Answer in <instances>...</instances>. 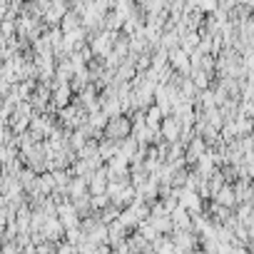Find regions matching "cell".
<instances>
[{"label": "cell", "instance_id": "3", "mask_svg": "<svg viewBox=\"0 0 254 254\" xmlns=\"http://www.w3.org/2000/svg\"><path fill=\"white\" fill-rule=\"evenodd\" d=\"M167 63H170L172 70H177V72H182V75H190V55H187L180 45L172 48V50H167Z\"/></svg>", "mask_w": 254, "mask_h": 254}, {"label": "cell", "instance_id": "8", "mask_svg": "<svg viewBox=\"0 0 254 254\" xmlns=\"http://www.w3.org/2000/svg\"><path fill=\"white\" fill-rule=\"evenodd\" d=\"M162 117H165V115H162V110H160L155 102L145 107V125H147V127H160Z\"/></svg>", "mask_w": 254, "mask_h": 254}, {"label": "cell", "instance_id": "7", "mask_svg": "<svg viewBox=\"0 0 254 254\" xmlns=\"http://www.w3.org/2000/svg\"><path fill=\"white\" fill-rule=\"evenodd\" d=\"M122 20H125V18H122L117 10L110 8V10L105 13V18H102V30H112V33H117V30L122 28Z\"/></svg>", "mask_w": 254, "mask_h": 254}, {"label": "cell", "instance_id": "6", "mask_svg": "<svg viewBox=\"0 0 254 254\" xmlns=\"http://www.w3.org/2000/svg\"><path fill=\"white\" fill-rule=\"evenodd\" d=\"M97 152L102 157V162H107L110 157L117 155V140H110V137H100L97 140Z\"/></svg>", "mask_w": 254, "mask_h": 254}, {"label": "cell", "instance_id": "5", "mask_svg": "<svg viewBox=\"0 0 254 254\" xmlns=\"http://www.w3.org/2000/svg\"><path fill=\"white\" fill-rule=\"evenodd\" d=\"M212 199L219 202V204H224V207H229V209H234V204H237V197H234V190H232L229 182H224V185L212 194Z\"/></svg>", "mask_w": 254, "mask_h": 254}, {"label": "cell", "instance_id": "1", "mask_svg": "<svg viewBox=\"0 0 254 254\" xmlns=\"http://www.w3.org/2000/svg\"><path fill=\"white\" fill-rule=\"evenodd\" d=\"M130 130H132L130 117L120 112V115L107 117V122H105V127H102V135L110 137V140H122L125 135H130Z\"/></svg>", "mask_w": 254, "mask_h": 254}, {"label": "cell", "instance_id": "4", "mask_svg": "<svg viewBox=\"0 0 254 254\" xmlns=\"http://www.w3.org/2000/svg\"><path fill=\"white\" fill-rule=\"evenodd\" d=\"M232 190H234L237 202H252V194H254V190H252V180H247V177H237V180L232 182Z\"/></svg>", "mask_w": 254, "mask_h": 254}, {"label": "cell", "instance_id": "2", "mask_svg": "<svg viewBox=\"0 0 254 254\" xmlns=\"http://www.w3.org/2000/svg\"><path fill=\"white\" fill-rule=\"evenodd\" d=\"M180 132H182V122L170 112V115H165L162 117V122H160V135H162V140H167V142H175L177 137H180Z\"/></svg>", "mask_w": 254, "mask_h": 254}]
</instances>
